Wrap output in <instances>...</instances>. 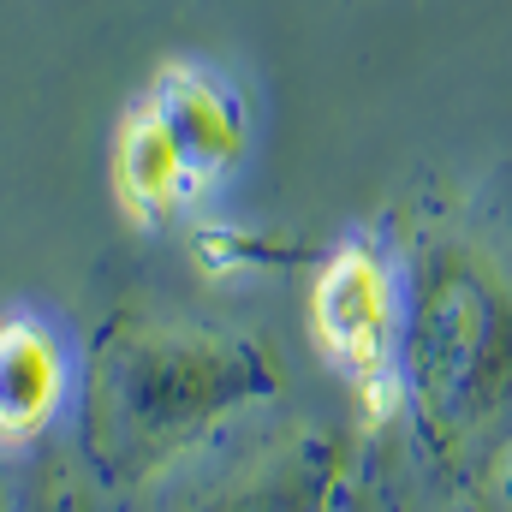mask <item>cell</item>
Here are the masks:
<instances>
[{"instance_id": "3957f363", "label": "cell", "mask_w": 512, "mask_h": 512, "mask_svg": "<svg viewBox=\"0 0 512 512\" xmlns=\"http://www.w3.org/2000/svg\"><path fill=\"white\" fill-rule=\"evenodd\" d=\"M310 334L328 370L352 387L364 429L405 411V280L399 251L376 233H352L310 274Z\"/></svg>"}, {"instance_id": "ba28073f", "label": "cell", "mask_w": 512, "mask_h": 512, "mask_svg": "<svg viewBox=\"0 0 512 512\" xmlns=\"http://www.w3.org/2000/svg\"><path fill=\"white\" fill-rule=\"evenodd\" d=\"M286 251H274L268 239L256 233H233V227H215V233H197V262L209 274H233V268H268L280 262Z\"/></svg>"}, {"instance_id": "52a82bcc", "label": "cell", "mask_w": 512, "mask_h": 512, "mask_svg": "<svg viewBox=\"0 0 512 512\" xmlns=\"http://www.w3.org/2000/svg\"><path fill=\"white\" fill-rule=\"evenodd\" d=\"M66 399V352L30 316L0 322V429L6 447L36 441Z\"/></svg>"}, {"instance_id": "5b68a950", "label": "cell", "mask_w": 512, "mask_h": 512, "mask_svg": "<svg viewBox=\"0 0 512 512\" xmlns=\"http://www.w3.org/2000/svg\"><path fill=\"white\" fill-rule=\"evenodd\" d=\"M346 477L352 459L334 435H292L191 512H334L346 495Z\"/></svg>"}, {"instance_id": "9c48e42d", "label": "cell", "mask_w": 512, "mask_h": 512, "mask_svg": "<svg viewBox=\"0 0 512 512\" xmlns=\"http://www.w3.org/2000/svg\"><path fill=\"white\" fill-rule=\"evenodd\" d=\"M495 489H501V501L512 507V453L501 459V471H495Z\"/></svg>"}, {"instance_id": "6da1fadb", "label": "cell", "mask_w": 512, "mask_h": 512, "mask_svg": "<svg viewBox=\"0 0 512 512\" xmlns=\"http://www.w3.org/2000/svg\"><path fill=\"white\" fill-rule=\"evenodd\" d=\"M286 382L280 352L256 334L215 328L173 310L120 304L102 316L78 382L84 459L114 483L137 489L209 447L233 417L268 405Z\"/></svg>"}, {"instance_id": "277c9868", "label": "cell", "mask_w": 512, "mask_h": 512, "mask_svg": "<svg viewBox=\"0 0 512 512\" xmlns=\"http://www.w3.org/2000/svg\"><path fill=\"white\" fill-rule=\"evenodd\" d=\"M143 102L167 120V131L179 137V149L191 155V167L203 179H221L245 161L251 108H245V96L227 72H215L203 60H167L143 84Z\"/></svg>"}, {"instance_id": "8992f818", "label": "cell", "mask_w": 512, "mask_h": 512, "mask_svg": "<svg viewBox=\"0 0 512 512\" xmlns=\"http://www.w3.org/2000/svg\"><path fill=\"white\" fill-rule=\"evenodd\" d=\"M197 191H203V173L191 167V155L179 149L167 120L137 96L114 137V197L126 203L137 227H155V221L179 215Z\"/></svg>"}, {"instance_id": "7a4b0ae2", "label": "cell", "mask_w": 512, "mask_h": 512, "mask_svg": "<svg viewBox=\"0 0 512 512\" xmlns=\"http://www.w3.org/2000/svg\"><path fill=\"white\" fill-rule=\"evenodd\" d=\"M405 411L459 459L512 411V245L471 197H423L399 239Z\"/></svg>"}]
</instances>
